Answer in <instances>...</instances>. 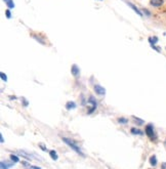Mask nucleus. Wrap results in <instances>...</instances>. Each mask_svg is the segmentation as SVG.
Instances as JSON below:
<instances>
[{"label":"nucleus","instance_id":"obj_4","mask_svg":"<svg viewBox=\"0 0 166 169\" xmlns=\"http://www.w3.org/2000/svg\"><path fill=\"white\" fill-rule=\"evenodd\" d=\"M71 73H72V75L75 76V77H78V76H79L80 70H79V68H78L77 65H73V66H72V68H71Z\"/></svg>","mask_w":166,"mask_h":169},{"label":"nucleus","instance_id":"obj_10","mask_svg":"<svg viewBox=\"0 0 166 169\" xmlns=\"http://www.w3.org/2000/svg\"><path fill=\"white\" fill-rule=\"evenodd\" d=\"M150 164L152 166H156L157 165V157H156V156H151V157H150Z\"/></svg>","mask_w":166,"mask_h":169},{"label":"nucleus","instance_id":"obj_20","mask_svg":"<svg viewBox=\"0 0 166 169\" xmlns=\"http://www.w3.org/2000/svg\"><path fill=\"white\" fill-rule=\"evenodd\" d=\"M5 14H6V17H7V19H10V17H12V14H10L9 9L6 10V12H5Z\"/></svg>","mask_w":166,"mask_h":169},{"label":"nucleus","instance_id":"obj_22","mask_svg":"<svg viewBox=\"0 0 166 169\" xmlns=\"http://www.w3.org/2000/svg\"><path fill=\"white\" fill-rule=\"evenodd\" d=\"M23 102H24V106H25V107H27L28 105H29V103H28L27 100H25V98H23Z\"/></svg>","mask_w":166,"mask_h":169},{"label":"nucleus","instance_id":"obj_9","mask_svg":"<svg viewBox=\"0 0 166 169\" xmlns=\"http://www.w3.org/2000/svg\"><path fill=\"white\" fill-rule=\"evenodd\" d=\"M49 156L51 157L52 160H54V161L58 159V154H56V151H49Z\"/></svg>","mask_w":166,"mask_h":169},{"label":"nucleus","instance_id":"obj_5","mask_svg":"<svg viewBox=\"0 0 166 169\" xmlns=\"http://www.w3.org/2000/svg\"><path fill=\"white\" fill-rule=\"evenodd\" d=\"M163 0H151L150 3L152 6H154V7H160L161 5L163 4Z\"/></svg>","mask_w":166,"mask_h":169},{"label":"nucleus","instance_id":"obj_8","mask_svg":"<svg viewBox=\"0 0 166 169\" xmlns=\"http://www.w3.org/2000/svg\"><path fill=\"white\" fill-rule=\"evenodd\" d=\"M67 110H72V109H75L76 108V103L74 102H68L66 105Z\"/></svg>","mask_w":166,"mask_h":169},{"label":"nucleus","instance_id":"obj_14","mask_svg":"<svg viewBox=\"0 0 166 169\" xmlns=\"http://www.w3.org/2000/svg\"><path fill=\"white\" fill-rule=\"evenodd\" d=\"M149 42L151 43V44H155V43L158 42V38L157 37H150L149 38Z\"/></svg>","mask_w":166,"mask_h":169},{"label":"nucleus","instance_id":"obj_19","mask_svg":"<svg viewBox=\"0 0 166 169\" xmlns=\"http://www.w3.org/2000/svg\"><path fill=\"white\" fill-rule=\"evenodd\" d=\"M39 147H40V148H41V150H42V151H44V152H47V151H48V150H47V148H46V147H44V144H39Z\"/></svg>","mask_w":166,"mask_h":169},{"label":"nucleus","instance_id":"obj_15","mask_svg":"<svg viewBox=\"0 0 166 169\" xmlns=\"http://www.w3.org/2000/svg\"><path fill=\"white\" fill-rule=\"evenodd\" d=\"M10 159H12V161H14V163H17V162L19 161V157H17V156H16V155H14V154H12V155H10Z\"/></svg>","mask_w":166,"mask_h":169},{"label":"nucleus","instance_id":"obj_6","mask_svg":"<svg viewBox=\"0 0 166 169\" xmlns=\"http://www.w3.org/2000/svg\"><path fill=\"white\" fill-rule=\"evenodd\" d=\"M14 161L10 162V163H6V161H1V162H0V167H1V169L9 168V167H12V166L14 165Z\"/></svg>","mask_w":166,"mask_h":169},{"label":"nucleus","instance_id":"obj_2","mask_svg":"<svg viewBox=\"0 0 166 169\" xmlns=\"http://www.w3.org/2000/svg\"><path fill=\"white\" fill-rule=\"evenodd\" d=\"M145 132H146V134H147V136L150 137V139H152V140L156 139V135H155L154 127H153L152 124H148L147 126H146Z\"/></svg>","mask_w":166,"mask_h":169},{"label":"nucleus","instance_id":"obj_11","mask_svg":"<svg viewBox=\"0 0 166 169\" xmlns=\"http://www.w3.org/2000/svg\"><path fill=\"white\" fill-rule=\"evenodd\" d=\"M4 2L6 3V6L8 8H14V3L12 0H4Z\"/></svg>","mask_w":166,"mask_h":169},{"label":"nucleus","instance_id":"obj_17","mask_svg":"<svg viewBox=\"0 0 166 169\" xmlns=\"http://www.w3.org/2000/svg\"><path fill=\"white\" fill-rule=\"evenodd\" d=\"M0 77H1V79H2V81H7V76L5 75V74L3 73V72H1V73H0Z\"/></svg>","mask_w":166,"mask_h":169},{"label":"nucleus","instance_id":"obj_3","mask_svg":"<svg viewBox=\"0 0 166 169\" xmlns=\"http://www.w3.org/2000/svg\"><path fill=\"white\" fill-rule=\"evenodd\" d=\"M93 89H95V93L99 94V95H105V94H106V89H105L102 85H99V84L95 85Z\"/></svg>","mask_w":166,"mask_h":169},{"label":"nucleus","instance_id":"obj_7","mask_svg":"<svg viewBox=\"0 0 166 169\" xmlns=\"http://www.w3.org/2000/svg\"><path fill=\"white\" fill-rule=\"evenodd\" d=\"M127 4H128V5H129V6H130V7H131V8H132V9H133V10H134V12H136V14H139V17H143V14H141V10H139V8H137V7H136V6H134V5H133V4H132V3H130V2H128V3H127Z\"/></svg>","mask_w":166,"mask_h":169},{"label":"nucleus","instance_id":"obj_21","mask_svg":"<svg viewBox=\"0 0 166 169\" xmlns=\"http://www.w3.org/2000/svg\"><path fill=\"white\" fill-rule=\"evenodd\" d=\"M143 12H145V14H147V15H148V17H150V15H151V14H150V12H149V10H148V9H143Z\"/></svg>","mask_w":166,"mask_h":169},{"label":"nucleus","instance_id":"obj_16","mask_svg":"<svg viewBox=\"0 0 166 169\" xmlns=\"http://www.w3.org/2000/svg\"><path fill=\"white\" fill-rule=\"evenodd\" d=\"M118 122L121 123V124H126V123L128 122V120L126 119V118H119V119H118Z\"/></svg>","mask_w":166,"mask_h":169},{"label":"nucleus","instance_id":"obj_18","mask_svg":"<svg viewBox=\"0 0 166 169\" xmlns=\"http://www.w3.org/2000/svg\"><path fill=\"white\" fill-rule=\"evenodd\" d=\"M33 37L35 39H36L37 41H39L40 43H42V44H45V41H43V40H41V38L40 37H38V36H36V35H33Z\"/></svg>","mask_w":166,"mask_h":169},{"label":"nucleus","instance_id":"obj_1","mask_svg":"<svg viewBox=\"0 0 166 169\" xmlns=\"http://www.w3.org/2000/svg\"><path fill=\"white\" fill-rule=\"evenodd\" d=\"M63 142H66V144L70 147V148L72 149V150H74L77 154H79L80 156H82V157H85V155L83 154V152L81 151V149L79 148V146H78L77 144H75V142H74L72 139H70V138H67V137H63Z\"/></svg>","mask_w":166,"mask_h":169},{"label":"nucleus","instance_id":"obj_12","mask_svg":"<svg viewBox=\"0 0 166 169\" xmlns=\"http://www.w3.org/2000/svg\"><path fill=\"white\" fill-rule=\"evenodd\" d=\"M131 133L132 134H139V135H143V131L139 130L136 128H131Z\"/></svg>","mask_w":166,"mask_h":169},{"label":"nucleus","instance_id":"obj_23","mask_svg":"<svg viewBox=\"0 0 166 169\" xmlns=\"http://www.w3.org/2000/svg\"><path fill=\"white\" fill-rule=\"evenodd\" d=\"M0 140H1V142H2V144H3V142H4V139H3V135H2V134H0Z\"/></svg>","mask_w":166,"mask_h":169},{"label":"nucleus","instance_id":"obj_24","mask_svg":"<svg viewBox=\"0 0 166 169\" xmlns=\"http://www.w3.org/2000/svg\"><path fill=\"white\" fill-rule=\"evenodd\" d=\"M162 168H166V163H163L162 164Z\"/></svg>","mask_w":166,"mask_h":169},{"label":"nucleus","instance_id":"obj_13","mask_svg":"<svg viewBox=\"0 0 166 169\" xmlns=\"http://www.w3.org/2000/svg\"><path fill=\"white\" fill-rule=\"evenodd\" d=\"M132 118L135 120L134 122L136 123L137 125H144V123H145V122H144V120H143V119H139V118H136V117H134V116H133Z\"/></svg>","mask_w":166,"mask_h":169}]
</instances>
